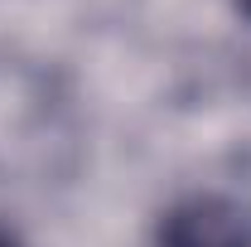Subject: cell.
Listing matches in <instances>:
<instances>
[{
	"label": "cell",
	"instance_id": "1",
	"mask_svg": "<svg viewBox=\"0 0 251 247\" xmlns=\"http://www.w3.org/2000/svg\"><path fill=\"white\" fill-rule=\"evenodd\" d=\"M155 247H251V214L222 194L179 199L159 218Z\"/></svg>",
	"mask_w": 251,
	"mask_h": 247
},
{
	"label": "cell",
	"instance_id": "2",
	"mask_svg": "<svg viewBox=\"0 0 251 247\" xmlns=\"http://www.w3.org/2000/svg\"><path fill=\"white\" fill-rule=\"evenodd\" d=\"M0 247H20V243H15V238H10V233H5V228H0Z\"/></svg>",
	"mask_w": 251,
	"mask_h": 247
},
{
	"label": "cell",
	"instance_id": "3",
	"mask_svg": "<svg viewBox=\"0 0 251 247\" xmlns=\"http://www.w3.org/2000/svg\"><path fill=\"white\" fill-rule=\"evenodd\" d=\"M232 5H237V10H242V15L251 20V0H232Z\"/></svg>",
	"mask_w": 251,
	"mask_h": 247
}]
</instances>
